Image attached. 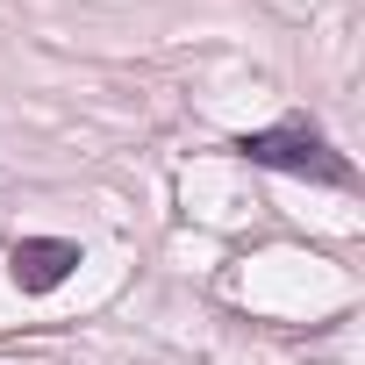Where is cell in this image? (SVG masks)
<instances>
[{"label": "cell", "instance_id": "2", "mask_svg": "<svg viewBox=\"0 0 365 365\" xmlns=\"http://www.w3.org/2000/svg\"><path fill=\"white\" fill-rule=\"evenodd\" d=\"M8 272L22 294H58L79 272V244L72 237H15L8 244Z\"/></svg>", "mask_w": 365, "mask_h": 365}, {"label": "cell", "instance_id": "1", "mask_svg": "<svg viewBox=\"0 0 365 365\" xmlns=\"http://www.w3.org/2000/svg\"><path fill=\"white\" fill-rule=\"evenodd\" d=\"M230 150L244 158V165H258V172H287V179H308V187H336V194H358V165L329 143V129L315 122V115H279V122H265V129H244V136H230Z\"/></svg>", "mask_w": 365, "mask_h": 365}]
</instances>
